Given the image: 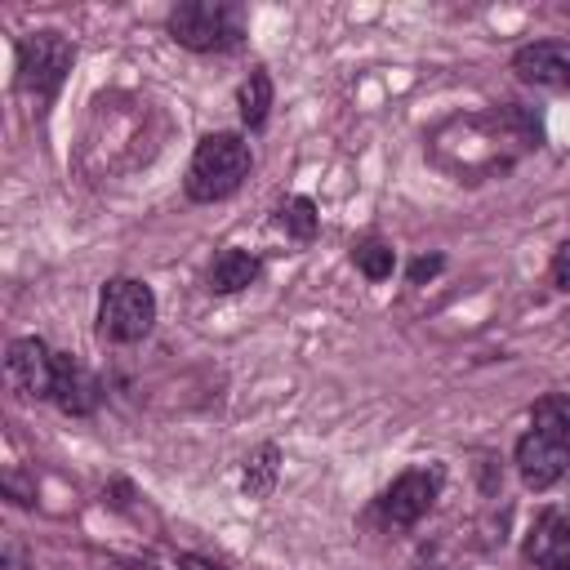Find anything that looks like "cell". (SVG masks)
<instances>
[{
	"instance_id": "4fadbf2b",
	"label": "cell",
	"mask_w": 570,
	"mask_h": 570,
	"mask_svg": "<svg viewBox=\"0 0 570 570\" xmlns=\"http://www.w3.org/2000/svg\"><path fill=\"white\" fill-rule=\"evenodd\" d=\"M236 111H240V125H245V129H263V120H267V111H272V76H267L263 67H254V71L240 80V89H236Z\"/></svg>"
},
{
	"instance_id": "7a4b0ae2",
	"label": "cell",
	"mask_w": 570,
	"mask_h": 570,
	"mask_svg": "<svg viewBox=\"0 0 570 570\" xmlns=\"http://www.w3.org/2000/svg\"><path fill=\"white\" fill-rule=\"evenodd\" d=\"M169 36L191 53H223L236 49L245 36L240 9L223 0H183L169 9Z\"/></svg>"
},
{
	"instance_id": "5b68a950",
	"label": "cell",
	"mask_w": 570,
	"mask_h": 570,
	"mask_svg": "<svg viewBox=\"0 0 570 570\" xmlns=\"http://www.w3.org/2000/svg\"><path fill=\"white\" fill-rule=\"evenodd\" d=\"M441 481H445V472H441L436 463H432V468H405V472L379 494V517H383L387 525H396V530L423 521L428 508H432L436 494H441Z\"/></svg>"
},
{
	"instance_id": "30bf717a",
	"label": "cell",
	"mask_w": 570,
	"mask_h": 570,
	"mask_svg": "<svg viewBox=\"0 0 570 570\" xmlns=\"http://www.w3.org/2000/svg\"><path fill=\"white\" fill-rule=\"evenodd\" d=\"M570 468V454L557 450L548 436H539L534 428L517 441V472L525 481V490H552Z\"/></svg>"
},
{
	"instance_id": "ba28073f",
	"label": "cell",
	"mask_w": 570,
	"mask_h": 570,
	"mask_svg": "<svg viewBox=\"0 0 570 570\" xmlns=\"http://www.w3.org/2000/svg\"><path fill=\"white\" fill-rule=\"evenodd\" d=\"M49 401H53L62 414H71V419H85V414L98 410L102 387H98V379L85 370L80 356L53 352V387H49Z\"/></svg>"
},
{
	"instance_id": "3957f363",
	"label": "cell",
	"mask_w": 570,
	"mask_h": 570,
	"mask_svg": "<svg viewBox=\"0 0 570 570\" xmlns=\"http://www.w3.org/2000/svg\"><path fill=\"white\" fill-rule=\"evenodd\" d=\"M156 325V294L138 276H111L98 289V334L107 343H138Z\"/></svg>"
},
{
	"instance_id": "e0dca14e",
	"label": "cell",
	"mask_w": 570,
	"mask_h": 570,
	"mask_svg": "<svg viewBox=\"0 0 570 570\" xmlns=\"http://www.w3.org/2000/svg\"><path fill=\"white\" fill-rule=\"evenodd\" d=\"M548 276H552V285H557L561 294H570V240L557 245V254H552V263H548Z\"/></svg>"
},
{
	"instance_id": "277c9868",
	"label": "cell",
	"mask_w": 570,
	"mask_h": 570,
	"mask_svg": "<svg viewBox=\"0 0 570 570\" xmlns=\"http://www.w3.org/2000/svg\"><path fill=\"white\" fill-rule=\"evenodd\" d=\"M13 53H18V89L31 94L40 107L53 102V94L62 89L71 62H76V45L62 31L45 27V31H27Z\"/></svg>"
},
{
	"instance_id": "9c48e42d",
	"label": "cell",
	"mask_w": 570,
	"mask_h": 570,
	"mask_svg": "<svg viewBox=\"0 0 570 570\" xmlns=\"http://www.w3.org/2000/svg\"><path fill=\"white\" fill-rule=\"evenodd\" d=\"M521 552L539 570H570V508H543L534 517Z\"/></svg>"
},
{
	"instance_id": "7c38bea8",
	"label": "cell",
	"mask_w": 570,
	"mask_h": 570,
	"mask_svg": "<svg viewBox=\"0 0 570 570\" xmlns=\"http://www.w3.org/2000/svg\"><path fill=\"white\" fill-rule=\"evenodd\" d=\"M530 428L570 454V392H548L530 410Z\"/></svg>"
},
{
	"instance_id": "ffe728a7",
	"label": "cell",
	"mask_w": 570,
	"mask_h": 570,
	"mask_svg": "<svg viewBox=\"0 0 570 570\" xmlns=\"http://www.w3.org/2000/svg\"><path fill=\"white\" fill-rule=\"evenodd\" d=\"M4 570H27V557H22L18 539H9V543H4Z\"/></svg>"
},
{
	"instance_id": "5bb4252c",
	"label": "cell",
	"mask_w": 570,
	"mask_h": 570,
	"mask_svg": "<svg viewBox=\"0 0 570 570\" xmlns=\"http://www.w3.org/2000/svg\"><path fill=\"white\" fill-rule=\"evenodd\" d=\"M276 472H281V450L267 441V445H258V450L245 459V476H240L245 494H249V499H267L272 485H276Z\"/></svg>"
},
{
	"instance_id": "d6986e66",
	"label": "cell",
	"mask_w": 570,
	"mask_h": 570,
	"mask_svg": "<svg viewBox=\"0 0 570 570\" xmlns=\"http://www.w3.org/2000/svg\"><path fill=\"white\" fill-rule=\"evenodd\" d=\"M178 570H223L218 561H209V557H196V552H183L178 557Z\"/></svg>"
},
{
	"instance_id": "6da1fadb",
	"label": "cell",
	"mask_w": 570,
	"mask_h": 570,
	"mask_svg": "<svg viewBox=\"0 0 570 570\" xmlns=\"http://www.w3.org/2000/svg\"><path fill=\"white\" fill-rule=\"evenodd\" d=\"M249 169H254V151H249V142L240 134H227V129L223 134H205L196 142L191 160H187L183 187H187V196L196 205H214V200H227L249 178Z\"/></svg>"
},
{
	"instance_id": "9a60e30c",
	"label": "cell",
	"mask_w": 570,
	"mask_h": 570,
	"mask_svg": "<svg viewBox=\"0 0 570 570\" xmlns=\"http://www.w3.org/2000/svg\"><path fill=\"white\" fill-rule=\"evenodd\" d=\"M352 263H356V272L365 276V281H387L392 276V267H396V249L387 245V240H361V245H352Z\"/></svg>"
},
{
	"instance_id": "52a82bcc",
	"label": "cell",
	"mask_w": 570,
	"mask_h": 570,
	"mask_svg": "<svg viewBox=\"0 0 570 570\" xmlns=\"http://www.w3.org/2000/svg\"><path fill=\"white\" fill-rule=\"evenodd\" d=\"M512 71L534 89H570V40H530L512 53Z\"/></svg>"
},
{
	"instance_id": "2e32d148",
	"label": "cell",
	"mask_w": 570,
	"mask_h": 570,
	"mask_svg": "<svg viewBox=\"0 0 570 570\" xmlns=\"http://www.w3.org/2000/svg\"><path fill=\"white\" fill-rule=\"evenodd\" d=\"M276 223L285 227V236H294V240H312V236H316V227H321L316 200H312V196H289V200L281 205Z\"/></svg>"
},
{
	"instance_id": "ac0fdd59",
	"label": "cell",
	"mask_w": 570,
	"mask_h": 570,
	"mask_svg": "<svg viewBox=\"0 0 570 570\" xmlns=\"http://www.w3.org/2000/svg\"><path fill=\"white\" fill-rule=\"evenodd\" d=\"M441 267H445V258H441V254H419V258L410 263V272H405V276H410V285H423V281H432Z\"/></svg>"
},
{
	"instance_id": "8fae6325",
	"label": "cell",
	"mask_w": 570,
	"mask_h": 570,
	"mask_svg": "<svg viewBox=\"0 0 570 570\" xmlns=\"http://www.w3.org/2000/svg\"><path fill=\"white\" fill-rule=\"evenodd\" d=\"M258 276H263V258L249 254V249H236V245L218 249L214 263H209V272H205V281H209L214 294H240V289H249Z\"/></svg>"
},
{
	"instance_id": "8992f818",
	"label": "cell",
	"mask_w": 570,
	"mask_h": 570,
	"mask_svg": "<svg viewBox=\"0 0 570 570\" xmlns=\"http://www.w3.org/2000/svg\"><path fill=\"white\" fill-rule=\"evenodd\" d=\"M4 383L22 401H49V387H53V352H49V343L36 338V334L13 338L9 352H4Z\"/></svg>"
}]
</instances>
